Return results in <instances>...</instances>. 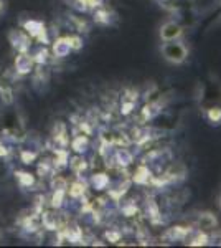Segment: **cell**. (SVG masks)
I'll return each mask as SVG.
<instances>
[{"label": "cell", "mask_w": 221, "mask_h": 248, "mask_svg": "<svg viewBox=\"0 0 221 248\" xmlns=\"http://www.w3.org/2000/svg\"><path fill=\"white\" fill-rule=\"evenodd\" d=\"M160 53H162L163 60L170 65H183L188 60L190 50H188L187 43L182 38L172 40V42H163L160 46Z\"/></svg>", "instance_id": "cell-1"}, {"label": "cell", "mask_w": 221, "mask_h": 248, "mask_svg": "<svg viewBox=\"0 0 221 248\" xmlns=\"http://www.w3.org/2000/svg\"><path fill=\"white\" fill-rule=\"evenodd\" d=\"M185 29L180 25L177 20H167L165 23H162L159 29V37L162 42H172V40H178L183 37Z\"/></svg>", "instance_id": "cell-2"}, {"label": "cell", "mask_w": 221, "mask_h": 248, "mask_svg": "<svg viewBox=\"0 0 221 248\" xmlns=\"http://www.w3.org/2000/svg\"><path fill=\"white\" fill-rule=\"evenodd\" d=\"M160 177H162V181L165 182V186H167V184L180 182V181H183V179L187 177V167H185L182 162H174L165 170V174L160 175Z\"/></svg>", "instance_id": "cell-3"}, {"label": "cell", "mask_w": 221, "mask_h": 248, "mask_svg": "<svg viewBox=\"0 0 221 248\" xmlns=\"http://www.w3.org/2000/svg\"><path fill=\"white\" fill-rule=\"evenodd\" d=\"M218 225V218L213 212H200L198 218H196V229L198 230H213Z\"/></svg>", "instance_id": "cell-4"}, {"label": "cell", "mask_w": 221, "mask_h": 248, "mask_svg": "<svg viewBox=\"0 0 221 248\" xmlns=\"http://www.w3.org/2000/svg\"><path fill=\"white\" fill-rule=\"evenodd\" d=\"M162 103L160 101H148L146 106L142 108V111H140V121L144 123H148L152 121V119H155L157 116L162 113Z\"/></svg>", "instance_id": "cell-5"}, {"label": "cell", "mask_w": 221, "mask_h": 248, "mask_svg": "<svg viewBox=\"0 0 221 248\" xmlns=\"http://www.w3.org/2000/svg\"><path fill=\"white\" fill-rule=\"evenodd\" d=\"M132 181L139 186H148L152 181V170L148 169L146 164H140V166L135 169L134 175H132Z\"/></svg>", "instance_id": "cell-6"}, {"label": "cell", "mask_w": 221, "mask_h": 248, "mask_svg": "<svg viewBox=\"0 0 221 248\" xmlns=\"http://www.w3.org/2000/svg\"><path fill=\"white\" fill-rule=\"evenodd\" d=\"M137 91H127V96L122 98V105H120V113L131 114L135 109V103H137Z\"/></svg>", "instance_id": "cell-7"}, {"label": "cell", "mask_w": 221, "mask_h": 248, "mask_svg": "<svg viewBox=\"0 0 221 248\" xmlns=\"http://www.w3.org/2000/svg\"><path fill=\"white\" fill-rule=\"evenodd\" d=\"M205 118L206 121L213 124V126H220L221 124V106L218 105H211L205 109Z\"/></svg>", "instance_id": "cell-8"}, {"label": "cell", "mask_w": 221, "mask_h": 248, "mask_svg": "<svg viewBox=\"0 0 221 248\" xmlns=\"http://www.w3.org/2000/svg\"><path fill=\"white\" fill-rule=\"evenodd\" d=\"M192 229H187V227H174V229H168L167 232V237L175 242V240H185L188 235L192 233Z\"/></svg>", "instance_id": "cell-9"}, {"label": "cell", "mask_w": 221, "mask_h": 248, "mask_svg": "<svg viewBox=\"0 0 221 248\" xmlns=\"http://www.w3.org/2000/svg\"><path fill=\"white\" fill-rule=\"evenodd\" d=\"M187 243L190 247H205V245H208V243H210V237L206 235V232L198 230V232H195V233L192 235V238L188 240Z\"/></svg>", "instance_id": "cell-10"}, {"label": "cell", "mask_w": 221, "mask_h": 248, "mask_svg": "<svg viewBox=\"0 0 221 248\" xmlns=\"http://www.w3.org/2000/svg\"><path fill=\"white\" fill-rule=\"evenodd\" d=\"M116 161H118L119 166H129V164L134 161V155H132L127 149H119L118 154H116Z\"/></svg>", "instance_id": "cell-11"}, {"label": "cell", "mask_w": 221, "mask_h": 248, "mask_svg": "<svg viewBox=\"0 0 221 248\" xmlns=\"http://www.w3.org/2000/svg\"><path fill=\"white\" fill-rule=\"evenodd\" d=\"M96 22L101 23V25H109L111 23V14L109 10H99L96 12Z\"/></svg>", "instance_id": "cell-12"}, {"label": "cell", "mask_w": 221, "mask_h": 248, "mask_svg": "<svg viewBox=\"0 0 221 248\" xmlns=\"http://www.w3.org/2000/svg\"><path fill=\"white\" fill-rule=\"evenodd\" d=\"M92 182H94V186H96V189H104V187L107 186V182H109V179L106 177L104 174H98V175H94V179H92Z\"/></svg>", "instance_id": "cell-13"}, {"label": "cell", "mask_w": 221, "mask_h": 248, "mask_svg": "<svg viewBox=\"0 0 221 248\" xmlns=\"http://www.w3.org/2000/svg\"><path fill=\"white\" fill-rule=\"evenodd\" d=\"M86 144H88L86 139H84V138H78V139H76V141H74L73 146H74V149H76V151H84V147H86Z\"/></svg>", "instance_id": "cell-14"}, {"label": "cell", "mask_w": 221, "mask_h": 248, "mask_svg": "<svg viewBox=\"0 0 221 248\" xmlns=\"http://www.w3.org/2000/svg\"><path fill=\"white\" fill-rule=\"evenodd\" d=\"M135 212H137V207H135L134 203H131V205L124 207V214H126L127 217H132V215H135Z\"/></svg>", "instance_id": "cell-15"}, {"label": "cell", "mask_w": 221, "mask_h": 248, "mask_svg": "<svg viewBox=\"0 0 221 248\" xmlns=\"http://www.w3.org/2000/svg\"><path fill=\"white\" fill-rule=\"evenodd\" d=\"M107 238H109V242H119L120 233L119 232H107Z\"/></svg>", "instance_id": "cell-16"}, {"label": "cell", "mask_w": 221, "mask_h": 248, "mask_svg": "<svg viewBox=\"0 0 221 248\" xmlns=\"http://www.w3.org/2000/svg\"><path fill=\"white\" fill-rule=\"evenodd\" d=\"M84 3H86V7H91V9H94V7L101 5L103 0H84Z\"/></svg>", "instance_id": "cell-17"}, {"label": "cell", "mask_w": 221, "mask_h": 248, "mask_svg": "<svg viewBox=\"0 0 221 248\" xmlns=\"http://www.w3.org/2000/svg\"><path fill=\"white\" fill-rule=\"evenodd\" d=\"M83 189H84V187L81 186V184H74V186H73V192H71V194H73V195H79V194H83Z\"/></svg>", "instance_id": "cell-18"}, {"label": "cell", "mask_w": 221, "mask_h": 248, "mask_svg": "<svg viewBox=\"0 0 221 248\" xmlns=\"http://www.w3.org/2000/svg\"><path fill=\"white\" fill-rule=\"evenodd\" d=\"M218 205H220V209H221V194L218 195Z\"/></svg>", "instance_id": "cell-19"}, {"label": "cell", "mask_w": 221, "mask_h": 248, "mask_svg": "<svg viewBox=\"0 0 221 248\" xmlns=\"http://www.w3.org/2000/svg\"><path fill=\"white\" fill-rule=\"evenodd\" d=\"M2 9H3V3H2V0H0V12H2Z\"/></svg>", "instance_id": "cell-20"}, {"label": "cell", "mask_w": 221, "mask_h": 248, "mask_svg": "<svg viewBox=\"0 0 221 248\" xmlns=\"http://www.w3.org/2000/svg\"><path fill=\"white\" fill-rule=\"evenodd\" d=\"M220 3H221V0H220Z\"/></svg>", "instance_id": "cell-21"}]
</instances>
